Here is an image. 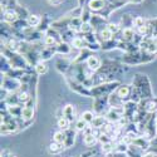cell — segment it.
I'll return each mask as SVG.
<instances>
[{
  "mask_svg": "<svg viewBox=\"0 0 157 157\" xmlns=\"http://www.w3.org/2000/svg\"><path fill=\"white\" fill-rule=\"evenodd\" d=\"M98 36H99V39H101L103 43L109 42V40H112V39H113V34L107 29V27H106V28H103V29L98 33Z\"/></svg>",
  "mask_w": 157,
  "mask_h": 157,
  "instance_id": "9",
  "label": "cell"
},
{
  "mask_svg": "<svg viewBox=\"0 0 157 157\" xmlns=\"http://www.w3.org/2000/svg\"><path fill=\"white\" fill-rule=\"evenodd\" d=\"M49 2V4H52V5H59L63 0H48Z\"/></svg>",
  "mask_w": 157,
  "mask_h": 157,
  "instance_id": "29",
  "label": "cell"
},
{
  "mask_svg": "<svg viewBox=\"0 0 157 157\" xmlns=\"http://www.w3.org/2000/svg\"><path fill=\"white\" fill-rule=\"evenodd\" d=\"M146 24V21H145V19H143L142 17H136L135 19H133V25L136 28H141V27H143V25Z\"/></svg>",
  "mask_w": 157,
  "mask_h": 157,
  "instance_id": "24",
  "label": "cell"
},
{
  "mask_svg": "<svg viewBox=\"0 0 157 157\" xmlns=\"http://www.w3.org/2000/svg\"><path fill=\"white\" fill-rule=\"evenodd\" d=\"M82 120H84L87 123H92L93 120H94V116H93V113L90 112V111H86L82 114Z\"/></svg>",
  "mask_w": 157,
  "mask_h": 157,
  "instance_id": "19",
  "label": "cell"
},
{
  "mask_svg": "<svg viewBox=\"0 0 157 157\" xmlns=\"http://www.w3.org/2000/svg\"><path fill=\"white\" fill-rule=\"evenodd\" d=\"M155 108H156V102L153 99H147L145 103V109L147 112H153Z\"/></svg>",
  "mask_w": 157,
  "mask_h": 157,
  "instance_id": "21",
  "label": "cell"
},
{
  "mask_svg": "<svg viewBox=\"0 0 157 157\" xmlns=\"http://www.w3.org/2000/svg\"><path fill=\"white\" fill-rule=\"evenodd\" d=\"M112 148H111V145L109 143H106V145H103V151L104 152H109Z\"/></svg>",
  "mask_w": 157,
  "mask_h": 157,
  "instance_id": "30",
  "label": "cell"
},
{
  "mask_svg": "<svg viewBox=\"0 0 157 157\" xmlns=\"http://www.w3.org/2000/svg\"><path fill=\"white\" fill-rule=\"evenodd\" d=\"M116 93H117V96H118L120 98L124 99V98H127V97L131 94V87H129V86H126V84L120 86L118 88H117Z\"/></svg>",
  "mask_w": 157,
  "mask_h": 157,
  "instance_id": "7",
  "label": "cell"
},
{
  "mask_svg": "<svg viewBox=\"0 0 157 157\" xmlns=\"http://www.w3.org/2000/svg\"><path fill=\"white\" fill-rule=\"evenodd\" d=\"M3 19H4V21H5V23H9V24H15L20 18H19L18 13H17L14 9H5V10H4Z\"/></svg>",
  "mask_w": 157,
  "mask_h": 157,
  "instance_id": "2",
  "label": "cell"
},
{
  "mask_svg": "<svg viewBox=\"0 0 157 157\" xmlns=\"http://www.w3.org/2000/svg\"><path fill=\"white\" fill-rule=\"evenodd\" d=\"M18 96H19V101L23 102V103H27V102L30 99V97H29V94H28L27 92H21V93L18 94Z\"/></svg>",
  "mask_w": 157,
  "mask_h": 157,
  "instance_id": "27",
  "label": "cell"
},
{
  "mask_svg": "<svg viewBox=\"0 0 157 157\" xmlns=\"http://www.w3.org/2000/svg\"><path fill=\"white\" fill-rule=\"evenodd\" d=\"M122 39L123 42H131L135 39V32L131 27H126L122 30Z\"/></svg>",
  "mask_w": 157,
  "mask_h": 157,
  "instance_id": "8",
  "label": "cell"
},
{
  "mask_svg": "<svg viewBox=\"0 0 157 157\" xmlns=\"http://www.w3.org/2000/svg\"><path fill=\"white\" fill-rule=\"evenodd\" d=\"M56 42H57V39H56L54 36L49 35V34H47V35L44 36V44H45L47 47H53V45L56 44Z\"/></svg>",
  "mask_w": 157,
  "mask_h": 157,
  "instance_id": "20",
  "label": "cell"
},
{
  "mask_svg": "<svg viewBox=\"0 0 157 157\" xmlns=\"http://www.w3.org/2000/svg\"><path fill=\"white\" fill-rule=\"evenodd\" d=\"M146 157H155V156H153V155H147Z\"/></svg>",
  "mask_w": 157,
  "mask_h": 157,
  "instance_id": "32",
  "label": "cell"
},
{
  "mask_svg": "<svg viewBox=\"0 0 157 157\" xmlns=\"http://www.w3.org/2000/svg\"><path fill=\"white\" fill-rule=\"evenodd\" d=\"M129 3H133V4H140V3H142L143 0H128Z\"/></svg>",
  "mask_w": 157,
  "mask_h": 157,
  "instance_id": "31",
  "label": "cell"
},
{
  "mask_svg": "<svg viewBox=\"0 0 157 157\" xmlns=\"http://www.w3.org/2000/svg\"><path fill=\"white\" fill-rule=\"evenodd\" d=\"M82 25H83V20H82L81 17H73V18L69 20L68 27H69V29L73 30V32H81Z\"/></svg>",
  "mask_w": 157,
  "mask_h": 157,
  "instance_id": "4",
  "label": "cell"
},
{
  "mask_svg": "<svg viewBox=\"0 0 157 157\" xmlns=\"http://www.w3.org/2000/svg\"><path fill=\"white\" fill-rule=\"evenodd\" d=\"M87 65H88V68L90 71H97L101 67V60L96 56H89L87 58Z\"/></svg>",
  "mask_w": 157,
  "mask_h": 157,
  "instance_id": "5",
  "label": "cell"
},
{
  "mask_svg": "<svg viewBox=\"0 0 157 157\" xmlns=\"http://www.w3.org/2000/svg\"><path fill=\"white\" fill-rule=\"evenodd\" d=\"M106 118H107L108 121H111V122H117V121H120V120L122 118V111H121V108L112 107V108L108 111V113H107V116H106Z\"/></svg>",
  "mask_w": 157,
  "mask_h": 157,
  "instance_id": "3",
  "label": "cell"
},
{
  "mask_svg": "<svg viewBox=\"0 0 157 157\" xmlns=\"http://www.w3.org/2000/svg\"><path fill=\"white\" fill-rule=\"evenodd\" d=\"M21 118L24 121H28V120H32L34 117V108L30 107V106H24L21 108Z\"/></svg>",
  "mask_w": 157,
  "mask_h": 157,
  "instance_id": "6",
  "label": "cell"
},
{
  "mask_svg": "<svg viewBox=\"0 0 157 157\" xmlns=\"http://www.w3.org/2000/svg\"><path fill=\"white\" fill-rule=\"evenodd\" d=\"M86 126H87V122L84 121V120H79L77 122V124H75V128L78 129V131H84L86 129Z\"/></svg>",
  "mask_w": 157,
  "mask_h": 157,
  "instance_id": "26",
  "label": "cell"
},
{
  "mask_svg": "<svg viewBox=\"0 0 157 157\" xmlns=\"http://www.w3.org/2000/svg\"><path fill=\"white\" fill-rule=\"evenodd\" d=\"M27 23H28L29 27L35 28V27H38V25L42 23V18L39 17V15H36V14H30V15L27 18Z\"/></svg>",
  "mask_w": 157,
  "mask_h": 157,
  "instance_id": "10",
  "label": "cell"
},
{
  "mask_svg": "<svg viewBox=\"0 0 157 157\" xmlns=\"http://www.w3.org/2000/svg\"><path fill=\"white\" fill-rule=\"evenodd\" d=\"M57 52H60V53H68L69 52V47L65 44V43H60L58 47H57Z\"/></svg>",
  "mask_w": 157,
  "mask_h": 157,
  "instance_id": "25",
  "label": "cell"
},
{
  "mask_svg": "<svg viewBox=\"0 0 157 157\" xmlns=\"http://www.w3.org/2000/svg\"><path fill=\"white\" fill-rule=\"evenodd\" d=\"M65 140H67V137H65V133L62 132V131H59V132H56V133H54V142L63 145V143L65 142Z\"/></svg>",
  "mask_w": 157,
  "mask_h": 157,
  "instance_id": "17",
  "label": "cell"
},
{
  "mask_svg": "<svg viewBox=\"0 0 157 157\" xmlns=\"http://www.w3.org/2000/svg\"><path fill=\"white\" fill-rule=\"evenodd\" d=\"M107 29L112 33V34H116V33H118L120 30H121V27L118 24H113V23H109L108 25H107Z\"/></svg>",
  "mask_w": 157,
  "mask_h": 157,
  "instance_id": "23",
  "label": "cell"
},
{
  "mask_svg": "<svg viewBox=\"0 0 157 157\" xmlns=\"http://www.w3.org/2000/svg\"><path fill=\"white\" fill-rule=\"evenodd\" d=\"M69 126H71V121H69L68 118H65L64 116L60 117V118L58 120V127H59L60 129L65 131V129H68V128H69Z\"/></svg>",
  "mask_w": 157,
  "mask_h": 157,
  "instance_id": "15",
  "label": "cell"
},
{
  "mask_svg": "<svg viewBox=\"0 0 157 157\" xmlns=\"http://www.w3.org/2000/svg\"><path fill=\"white\" fill-rule=\"evenodd\" d=\"M87 43L83 38H79V36H77V38H73L72 39V47L75 48V49H83L86 48Z\"/></svg>",
  "mask_w": 157,
  "mask_h": 157,
  "instance_id": "13",
  "label": "cell"
},
{
  "mask_svg": "<svg viewBox=\"0 0 157 157\" xmlns=\"http://www.w3.org/2000/svg\"><path fill=\"white\" fill-rule=\"evenodd\" d=\"M87 8L93 13H102L107 8V2L106 0H88Z\"/></svg>",
  "mask_w": 157,
  "mask_h": 157,
  "instance_id": "1",
  "label": "cell"
},
{
  "mask_svg": "<svg viewBox=\"0 0 157 157\" xmlns=\"http://www.w3.org/2000/svg\"><path fill=\"white\" fill-rule=\"evenodd\" d=\"M56 50H57V47H47L45 49H43L42 54H40L42 60H47V59H49L54 54V52H56Z\"/></svg>",
  "mask_w": 157,
  "mask_h": 157,
  "instance_id": "12",
  "label": "cell"
},
{
  "mask_svg": "<svg viewBox=\"0 0 157 157\" xmlns=\"http://www.w3.org/2000/svg\"><path fill=\"white\" fill-rule=\"evenodd\" d=\"M108 102H109V104H111L112 107H116V108H121L122 103H123V99H122V98H120L118 96H117V93H114V94H111V96H109V99H108Z\"/></svg>",
  "mask_w": 157,
  "mask_h": 157,
  "instance_id": "11",
  "label": "cell"
},
{
  "mask_svg": "<svg viewBox=\"0 0 157 157\" xmlns=\"http://www.w3.org/2000/svg\"><path fill=\"white\" fill-rule=\"evenodd\" d=\"M63 116L65 117V118H68V120L72 122L73 118H74V108H73V106H71V104L65 106L64 109H63Z\"/></svg>",
  "mask_w": 157,
  "mask_h": 157,
  "instance_id": "14",
  "label": "cell"
},
{
  "mask_svg": "<svg viewBox=\"0 0 157 157\" xmlns=\"http://www.w3.org/2000/svg\"><path fill=\"white\" fill-rule=\"evenodd\" d=\"M83 142H84V145L87 146H93L94 143H96V136L92 133V135H86L84 138H83Z\"/></svg>",
  "mask_w": 157,
  "mask_h": 157,
  "instance_id": "18",
  "label": "cell"
},
{
  "mask_svg": "<svg viewBox=\"0 0 157 157\" xmlns=\"http://www.w3.org/2000/svg\"><path fill=\"white\" fill-rule=\"evenodd\" d=\"M62 150V147H60V143H57V142H54V143H52L50 145V151L52 152H59Z\"/></svg>",
  "mask_w": 157,
  "mask_h": 157,
  "instance_id": "28",
  "label": "cell"
},
{
  "mask_svg": "<svg viewBox=\"0 0 157 157\" xmlns=\"http://www.w3.org/2000/svg\"><path fill=\"white\" fill-rule=\"evenodd\" d=\"M103 123H104V118H103V117H94V120L92 122V126L94 128H99V127H103Z\"/></svg>",
  "mask_w": 157,
  "mask_h": 157,
  "instance_id": "22",
  "label": "cell"
},
{
  "mask_svg": "<svg viewBox=\"0 0 157 157\" xmlns=\"http://www.w3.org/2000/svg\"><path fill=\"white\" fill-rule=\"evenodd\" d=\"M35 71H36V73L38 74H44V73H47V71H48V67H47V64L43 62V60H40L39 63H36V65H35Z\"/></svg>",
  "mask_w": 157,
  "mask_h": 157,
  "instance_id": "16",
  "label": "cell"
}]
</instances>
